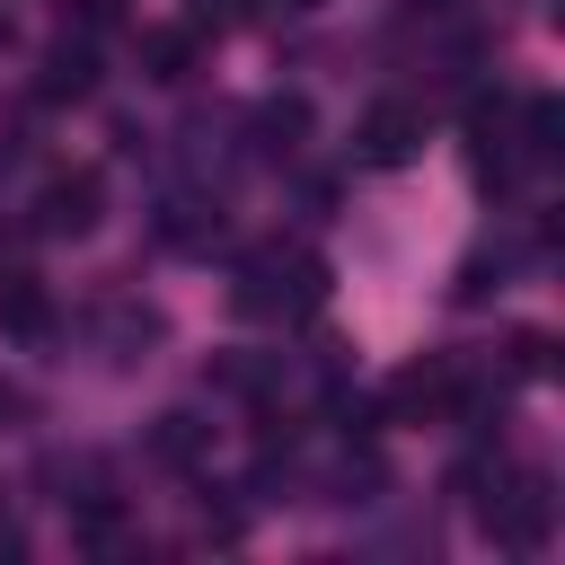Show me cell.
Listing matches in <instances>:
<instances>
[{"label": "cell", "instance_id": "e0dca14e", "mask_svg": "<svg viewBox=\"0 0 565 565\" xmlns=\"http://www.w3.org/2000/svg\"><path fill=\"white\" fill-rule=\"evenodd\" d=\"M424 9H441V18H450V9H468V0H424Z\"/></svg>", "mask_w": 565, "mask_h": 565}, {"label": "cell", "instance_id": "277c9868", "mask_svg": "<svg viewBox=\"0 0 565 565\" xmlns=\"http://www.w3.org/2000/svg\"><path fill=\"white\" fill-rule=\"evenodd\" d=\"M353 141H362V159H371V168H406V159H415V141H424V115H415L406 97H380V106L362 115V132H353Z\"/></svg>", "mask_w": 565, "mask_h": 565}, {"label": "cell", "instance_id": "9c48e42d", "mask_svg": "<svg viewBox=\"0 0 565 565\" xmlns=\"http://www.w3.org/2000/svg\"><path fill=\"white\" fill-rule=\"evenodd\" d=\"M194 71V26H150L141 35V79H185Z\"/></svg>", "mask_w": 565, "mask_h": 565}, {"label": "cell", "instance_id": "3957f363", "mask_svg": "<svg viewBox=\"0 0 565 565\" xmlns=\"http://www.w3.org/2000/svg\"><path fill=\"white\" fill-rule=\"evenodd\" d=\"M97 203H106V177H97V168L44 177V194H35V238H79V230H97Z\"/></svg>", "mask_w": 565, "mask_h": 565}, {"label": "cell", "instance_id": "5b68a950", "mask_svg": "<svg viewBox=\"0 0 565 565\" xmlns=\"http://www.w3.org/2000/svg\"><path fill=\"white\" fill-rule=\"evenodd\" d=\"M35 97H44V106H79V97H97V53H88V35H62V44L44 53Z\"/></svg>", "mask_w": 565, "mask_h": 565}, {"label": "cell", "instance_id": "d6986e66", "mask_svg": "<svg viewBox=\"0 0 565 565\" xmlns=\"http://www.w3.org/2000/svg\"><path fill=\"white\" fill-rule=\"evenodd\" d=\"M282 9H318V0H282Z\"/></svg>", "mask_w": 565, "mask_h": 565}, {"label": "cell", "instance_id": "8992f818", "mask_svg": "<svg viewBox=\"0 0 565 565\" xmlns=\"http://www.w3.org/2000/svg\"><path fill=\"white\" fill-rule=\"evenodd\" d=\"M0 335H18V344L53 335V291L35 274H0Z\"/></svg>", "mask_w": 565, "mask_h": 565}, {"label": "cell", "instance_id": "4fadbf2b", "mask_svg": "<svg viewBox=\"0 0 565 565\" xmlns=\"http://www.w3.org/2000/svg\"><path fill=\"white\" fill-rule=\"evenodd\" d=\"M62 26H79V35H106V26H124V0H62Z\"/></svg>", "mask_w": 565, "mask_h": 565}, {"label": "cell", "instance_id": "2e32d148", "mask_svg": "<svg viewBox=\"0 0 565 565\" xmlns=\"http://www.w3.org/2000/svg\"><path fill=\"white\" fill-rule=\"evenodd\" d=\"M26 415V397H18V380H0V424H18Z\"/></svg>", "mask_w": 565, "mask_h": 565}, {"label": "cell", "instance_id": "9a60e30c", "mask_svg": "<svg viewBox=\"0 0 565 565\" xmlns=\"http://www.w3.org/2000/svg\"><path fill=\"white\" fill-rule=\"evenodd\" d=\"M247 0H194V26H238Z\"/></svg>", "mask_w": 565, "mask_h": 565}, {"label": "cell", "instance_id": "52a82bcc", "mask_svg": "<svg viewBox=\"0 0 565 565\" xmlns=\"http://www.w3.org/2000/svg\"><path fill=\"white\" fill-rule=\"evenodd\" d=\"M221 238V203H203V194H177V203H159V247H185V256H203Z\"/></svg>", "mask_w": 565, "mask_h": 565}, {"label": "cell", "instance_id": "7a4b0ae2", "mask_svg": "<svg viewBox=\"0 0 565 565\" xmlns=\"http://www.w3.org/2000/svg\"><path fill=\"white\" fill-rule=\"evenodd\" d=\"M468 503H477V530H486L503 556H539V547L556 539V486H547L539 468H494Z\"/></svg>", "mask_w": 565, "mask_h": 565}, {"label": "cell", "instance_id": "6da1fadb", "mask_svg": "<svg viewBox=\"0 0 565 565\" xmlns=\"http://www.w3.org/2000/svg\"><path fill=\"white\" fill-rule=\"evenodd\" d=\"M327 300V265L309 256V247H247L238 256V274H230V309L238 318H309Z\"/></svg>", "mask_w": 565, "mask_h": 565}, {"label": "cell", "instance_id": "ac0fdd59", "mask_svg": "<svg viewBox=\"0 0 565 565\" xmlns=\"http://www.w3.org/2000/svg\"><path fill=\"white\" fill-rule=\"evenodd\" d=\"M0 44H9V9H0Z\"/></svg>", "mask_w": 565, "mask_h": 565}, {"label": "cell", "instance_id": "7c38bea8", "mask_svg": "<svg viewBox=\"0 0 565 565\" xmlns=\"http://www.w3.org/2000/svg\"><path fill=\"white\" fill-rule=\"evenodd\" d=\"M274 380H282L274 353H230V362H212V388H230V397H265Z\"/></svg>", "mask_w": 565, "mask_h": 565}, {"label": "cell", "instance_id": "30bf717a", "mask_svg": "<svg viewBox=\"0 0 565 565\" xmlns=\"http://www.w3.org/2000/svg\"><path fill=\"white\" fill-rule=\"evenodd\" d=\"M150 450H159V459H168V468H194V459H203V450H212V424H203V415H185V406H177V415H159V433H150Z\"/></svg>", "mask_w": 565, "mask_h": 565}, {"label": "cell", "instance_id": "5bb4252c", "mask_svg": "<svg viewBox=\"0 0 565 565\" xmlns=\"http://www.w3.org/2000/svg\"><path fill=\"white\" fill-rule=\"evenodd\" d=\"M547 362H556V353H547V335H539V327H521V335H512V371H521V380H547Z\"/></svg>", "mask_w": 565, "mask_h": 565}, {"label": "cell", "instance_id": "8fae6325", "mask_svg": "<svg viewBox=\"0 0 565 565\" xmlns=\"http://www.w3.org/2000/svg\"><path fill=\"white\" fill-rule=\"evenodd\" d=\"M300 132H309V106L300 97H265L256 106V150L274 159V150H300Z\"/></svg>", "mask_w": 565, "mask_h": 565}, {"label": "cell", "instance_id": "ba28073f", "mask_svg": "<svg viewBox=\"0 0 565 565\" xmlns=\"http://www.w3.org/2000/svg\"><path fill=\"white\" fill-rule=\"evenodd\" d=\"M141 344H159V309L115 300V309H106V362H141Z\"/></svg>", "mask_w": 565, "mask_h": 565}]
</instances>
